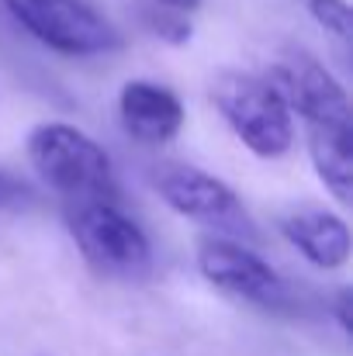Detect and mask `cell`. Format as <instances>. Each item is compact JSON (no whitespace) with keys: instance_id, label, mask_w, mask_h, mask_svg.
<instances>
[{"instance_id":"obj_1","label":"cell","mask_w":353,"mask_h":356,"mask_svg":"<svg viewBox=\"0 0 353 356\" xmlns=\"http://www.w3.org/2000/svg\"><path fill=\"white\" fill-rule=\"evenodd\" d=\"M24 152L42 184L70 204H118V177L111 156L77 124H35L24 138Z\"/></svg>"},{"instance_id":"obj_2","label":"cell","mask_w":353,"mask_h":356,"mask_svg":"<svg viewBox=\"0 0 353 356\" xmlns=\"http://www.w3.org/2000/svg\"><path fill=\"white\" fill-rule=\"evenodd\" d=\"M212 104L253 156L281 159L295 149V118L263 76L242 70L215 73Z\"/></svg>"},{"instance_id":"obj_3","label":"cell","mask_w":353,"mask_h":356,"mask_svg":"<svg viewBox=\"0 0 353 356\" xmlns=\"http://www.w3.org/2000/svg\"><path fill=\"white\" fill-rule=\"evenodd\" d=\"M70 236L77 242L84 263L121 284H139L152 273V245L135 218H128L118 204H73L66 215Z\"/></svg>"},{"instance_id":"obj_4","label":"cell","mask_w":353,"mask_h":356,"mask_svg":"<svg viewBox=\"0 0 353 356\" xmlns=\"http://www.w3.org/2000/svg\"><path fill=\"white\" fill-rule=\"evenodd\" d=\"M3 10L45 49L59 56H108L121 49V31L87 0H0Z\"/></svg>"},{"instance_id":"obj_5","label":"cell","mask_w":353,"mask_h":356,"mask_svg":"<svg viewBox=\"0 0 353 356\" xmlns=\"http://www.w3.org/2000/svg\"><path fill=\"white\" fill-rule=\"evenodd\" d=\"M198 270L215 291L229 294L235 301H246L277 315L295 312V291L288 287V280L246 242L205 232L198 238Z\"/></svg>"},{"instance_id":"obj_6","label":"cell","mask_w":353,"mask_h":356,"mask_svg":"<svg viewBox=\"0 0 353 356\" xmlns=\"http://www.w3.org/2000/svg\"><path fill=\"white\" fill-rule=\"evenodd\" d=\"M152 184L170 211L205 225L212 236H226L235 242L256 238V225L249 211L242 208V201L235 197V191L226 180L198 166H163Z\"/></svg>"},{"instance_id":"obj_7","label":"cell","mask_w":353,"mask_h":356,"mask_svg":"<svg viewBox=\"0 0 353 356\" xmlns=\"http://www.w3.org/2000/svg\"><path fill=\"white\" fill-rule=\"evenodd\" d=\"M263 80L284 101L291 118L298 115L301 124H343L350 121V97L343 83L308 52H288L267 66Z\"/></svg>"},{"instance_id":"obj_8","label":"cell","mask_w":353,"mask_h":356,"mask_svg":"<svg viewBox=\"0 0 353 356\" xmlns=\"http://www.w3.org/2000/svg\"><path fill=\"white\" fill-rule=\"evenodd\" d=\"M121 128L142 145H166L184 128V101L156 80H128L118 94Z\"/></svg>"},{"instance_id":"obj_9","label":"cell","mask_w":353,"mask_h":356,"mask_svg":"<svg viewBox=\"0 0 353 356\" xmlns=\"http://www.w3.org/2000/svg\"><path fill=\"white\" fill-rule=\"evenodd\" d=\"M281 236L315 270H343L350 263V225L326 208H298L284 215Z\"/></svg>"},{"instance_id":"obj_10","label":"cell","mask_w":353,"mask_h":356,"mask_svg":"<svg viewBox=\"0 0 353 356\" xmlns=\"http://www.w3.org/2000/svg\"><path fill=\"white\" fill-rule=\"evenodd\" d=\"M305 145H308L315 177L347 208L353 201V121L305 124Z\"/></svg>"},{"instance_id":"obj_11","label":"cell","mask_w":353,"mask_h":356,"mask_svg":"<svg viewBox=\"0 0 353 356\" xmlns=\"http://www.w3.org/2000/svg\"><path fill=\"white\" fill-rule=\"evenodd\" d=\"M139 21H142V28H146L152 38H159V42H166V45H187L191 35H194L191 17H187L184 10H173V7H163V3H152V0L142 3Z\"/></svg>"},{"instance_id":"obj_12","label":"cell","mask_w":353,"mask_h":356,"mask_svg":"<svg viewBox=\"0 0 353 356\" xmlns=\"http://www.w3.org/2000/svg\"><path fill=\"white\" fill-rule=\"evenodd\" d=\"M308 14L333 38H340V42H350L353 38V14L347 0H308Z\"/></svg>"},{"instance_id":"obj_13","label":"cell","mask_w":353,"mask_h":356,"mask_svg":"<svg viewBox=\"0 0 353 356\" xmlns=\"http://www.w3.org/2000/svg\"><path fill=\"white\" fill-rule=\"evenodd\" d=\"M35 201V191L10 170L0 166V211H21Z\"/></svg>"},{"instance_id":"obj_14","label":"cell","mask_w":353,"mask_h":356,"mask_svg":"<svg viewBox=\"0 0 353 356\" xmlns=\"http://www.w3.org/2000/svg\"><path fill=\"white\" fill-rule=\"evenodd\" d=\"M350 308H353V291L350 287H340V294H336V301H333V315H336V322H340V329H343L347 336L353 332Z\"/></svg>"},{"instance_id":"obj_15","label":"cell","mask_w":353,"mask_h":356,"mask_svg":"<svg viewBox=\"0 0 353 356\" xmlns=\"http://www.w3.org/2000/svg\"><path fill=\"white\" fill-rule=\"evenodd\" d=\"M152 3H163V7H173V10H184V14L201 7V0H152Z\"/></svg>"}]
</instances>
